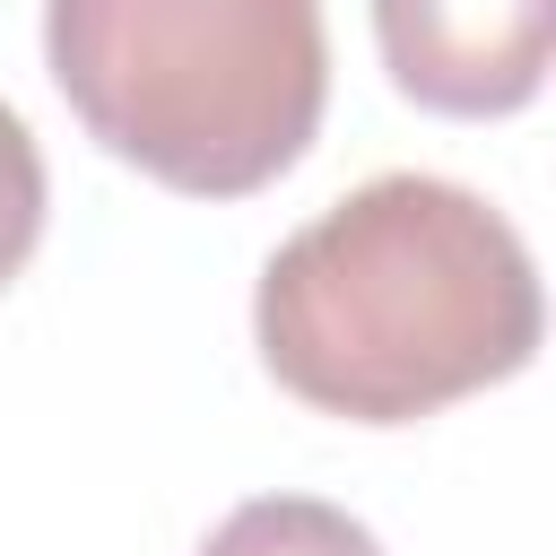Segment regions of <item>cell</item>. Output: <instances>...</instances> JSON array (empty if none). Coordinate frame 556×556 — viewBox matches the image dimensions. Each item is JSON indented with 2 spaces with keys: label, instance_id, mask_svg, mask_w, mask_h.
Segmentation results:
<instances>
[{
  "label": "cell",
  "instance_id": "6da1fadb",
  "mask_svg": "<svg viewBox=\"0 0 556 556\" xmlns=\"http://www.w3.org/2000/svg\"><path fill=\"white\" fill-rule=\"evenodd\" d=\"M539 330L547 304L521 226L443 174L356 182L252 287V339L278 391L348 426H417L513 382Z\"/></svg>",
  "mask_w": 556,
  "mask_h": 556
},
{
  "label": "cell",
  "instance_id": "7a4b0ae2",
  "mask_svg": "<svg viewBox=\"0 0 556 556\" xmlns=\"http://www.w3.org/2000/svg\"><path fill=\"white\" fill-rule=\"evenodd\" d=\"M43 70L87 139L182 200L269 191L321 130V0H43Z\"/></svg>",
  "mask_w": 556,
  "mask_h": 556
},
{
  "label": "cell",
  "instance_id": "3957f363",
  "mask_svg": "<svg viewBox=\"0 0 556 556\" xmlns=\"http://www.w3.org/2000/svg\"><path fill=\"white\" fill-rule=\"evenodd\" d=\"M374 52L408 104L504 122L547 87L556 0H374Z\"/></svg>",
  "mask_w": 556,
  "mask_h": 556
},
{
  "label": "cell",
  "instance_id": "277c9868",
  "mask_svg": "<svg viewBox=\"0 0 556 556\" xmlns=\"http://www.w3.org/2000/svg\"><path fill=\"white\" fill-rule=\"evenodd\" d=\"M200 556H382V539L321 495H252L200 539Z\"/></svg>",
  "mask_w": 556,
  "mask_h": 556
},
{
  "label": "cell",
  "instance_id": "5b68a950",
  "mask_svg": "<svg viewBox=\"0 0 556 556\" xmlns=\"http://www.w3.org/2000/svg\"><path fill=\"white\" fill-rule=\"evenodd\" d=\"M43 200H52L43 148H35V130L0 104V287L35 261V243H43Z\"/></svg>",
  "mask_w": 556,
  "mask_h": 556
}]
</instances>
